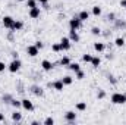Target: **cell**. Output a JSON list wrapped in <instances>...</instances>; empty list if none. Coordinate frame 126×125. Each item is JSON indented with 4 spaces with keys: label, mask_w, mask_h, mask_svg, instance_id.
Returning a JSON list of instances; mask_svg holds the SVG:
<instances>
[{
    "label": "cell",
    "mask_w": 126,
    "mask_h": 125,
    "mask_svg": "<svg viewBox=\"0 0 126 125\" xmlns=\"http://www.w3.org/2000/svg\"><path fill=\"white\" fill-rule=\"evenodd\" d=\"M110 100L113 104H123L126 103V93H113Z\"/></svg>",
    "instance_id": "obj_1"
},
{
    "label": "cell",
    "mask_w": 126,
    "mask_h": 125,
    "mask_svg": "<svg viewBox=\"0 0 126 125\" xmlns=\"http://www.w3.org/2000/svg\"><path fill=\"white\" fill-rule=\"evenodd\" d=\"M21 66H22V62H21L19 58L18 59H12V62L7 65V71L12 72V74H15V72H18L21 69Z\"/></svg>",
    "instance_id": "obj_2"
},
{
    "label": "cell",
    "mask_w": 126,
    "mask_h": 125,
    "mask_svg": "<svg viewBox=\"0 0 126 125\" xmlns=\"http://www.w3.org/2000/svg\"><path fill=\"white\" fill-rule=\"evenodd\" d=\"M81 27H82V21L79 19L78 15H76V16H72V18L69 19V28H70V30H76V31H78Z\"/></svg>",
    "instance_id": "obj_3"
},
{
    "label": "cell",
    "mask_w": 126,
    "mask_h": 125,
    "mask_svg": "<svg viewBox=\"0 0 126 125\" xmlns=\"http://www.w3.org/2000/svg\"><path fill=\"white\" fill-rule=\"evenodd\" d=\"M13 22H15V19H13L12 16H9V15L3 16V19H1L3 27H4V28H7V30H12V28H13Z\"/></svg>",
    "instance_id": "obj_4"
},
{
    "label": "cell",
    "mask_w": 126,
    "mask_h": 125,
    "mask_svg": "<svg viewBox=\"0 0 126 125\" xmlns=\"http://www.w3.org/2000/svg\"><path fill=\"white\" fill-rule=\"evenodd\" d=\"M60 47H62V52H67V50H70V47H72V41H70V38L69 37H62V40H60Z\"/></svg>",
    "instance_id": "obj_5"
},
{
    "label": "cell",
    "mask_w": 126,
    "mask_h": 125,
    "mask_svg": "<svg viewBox=\"0 0 126 125\" xmlns=\"http://www.w3.org/2000/svg\"><path fill=\"white\" fill-rule=\"evenodd\" d=\"M27 55H28V56H31V58H35V56H38V55H40V49H38L35 44H31V46H28V47H27Z\"/></svg>",
    "instance_id": "obj_6"
},
{
    "label": "cell",
    "mask_w": 126,
    "mask_h": 125,
    "mask_svg": "<svg viewBox=\"0 0 126 125\" xmlns=\"http://www.w3.org/2000/svg\"><path fill=\"white\" fill-rule=\"evenodd\" d=\"M30 91H31L34 96H37V97H43V96H44V90H43V87H40V85H31V87H30Z\"/></svg>",
    "instance_id": "obj_7"
},
{
    "label": "cell",
    "mask_w": 126,
    "mask_h": 125,
    "mask_svg": "<svg viewBox=\"0 0 126 125\" xmlns=\"http://www.w3.org/2000/svg\"><path fill=\"white\" fill-rule=\"evenodd\" d=\"M40 15H41V9L37 6V7H32L28 10V16L31 18V19H37V18H40Z\"/></svg>",
    "instance_id": "obj_8"
},
{
    "label": "cell",
    "mask_w": 126,
    "mask_h": 125,
    "mask_svg": "<svg viewBox=\"0 0 126 125\" xmlns=\"http://www.w3.org/2000/svg\"><path fill=\"white\" fill-rule=\"evenodd\" d=\"M53 66H54V63L50 62L48 59H43V61H41V68H43V71H46V72H50V71L53 69Z\"/></svg>",
    "instance_id": "obj_9"
},
{
    "label": "cell",
    "mask_w": 126,
    "mask_h": 125,
    "mask_svg": "<svg viewBox=\"0 0 126 125\" xmlns=\"http://www.w3.org/2000/svg\"><path fill=\"white\" fill-rule=\"evenodd\" d=\"M64 119H66L69 124H73V122L76 121V113H75L73 110H67V112L64 113Z\"/></svg>",
    "instance_id": "obj_10"
},
{
    "label": "cell",
    "mask_w": 126,
    "mask_h": 125,
    "mask_svg": "<svg viewBox=\"0 0 126 125\" xmlns=\"http://www.w3.org/2000/svg\"><path fill=\"white\" fill-rule=\"evenodd\" d=\"M22 109L28 110V112H32L34 110V104L30 99H22Z\"/></svg>",
    "instance_id": "obj_11"
},
{
    "label": "cell",
    "mask_w": 126,
    "mask_h": 125,
    "mask_svg": "<svg viewBox=\"0 0 126 125\" xmlns=\"http://www.w3.org/2000/svg\"><path fill=\"white\" fill-rule=\"evenodd\" d=\"M69 38H70L72 43H79L81 41V37H79V34H78L76 30H70L69 31Z\"/></svg>",
    "instance_id": "obj_12"
},
{
    "label": "cell",
    "mask_w": 126,
    "mask_h": 125,
    "mask_svg": "<svg viewBox=\"0 0 126 125\" xmlns=\"http://www.w3.org/2000/svg\"><path fill=\"white\" fill-rule=\"evenodd\" d=\"M12 121H13V122H21V121H22V113H21L18 109H16L15 112H12Z\"/></svg>",
    "instance_id": "obj_13"
},
{
    "label": "cell",
    "mask_w": 126,
    "mask_h": 125,
    "mask_svg": "<svg viewBox=\"0 0 126 125\" xmlns=\"http://www.w3.org/2000/svg\"><path fill=\"white\" fill-rule=\"evenodd\" d=\"M53 88H54L56 91H63V88H64V84H63L62 80H57V81H54V83H53Z\"/></svg>",
    "instance_id": "obj_14"
},
{
    "label": "cell",
    "mask_w": 126,
    "mask_h": 125,
    "mask_svg": "<svg viewBox=\"0 0 126 125\" xmlns=\"http://www.w3.org/2000/svg\"><path fill=\"white\" fill-rule=\"evenodd\" d=\"M78 16H79V19L84 22V21H88L90 19V12L88 10H81L79 13H78Z\"/></svg>",
    "instance_id": "obj_15"
},
{
    "label": "cell",
    "mask_w": 126,
    "mask_h": 125,
    "mask_svg": "<svg viewBox=\"0 0 126 125\" xmlns=\"http://www.w3.org/2000/svg\"><path fill=\"white\" fill-rule=\"evenodd\" d=\"M22 28H24V22H22V21H18V19H15V22H13V28H12V30L16 32V31H21Z\"/></svg>",
    "instance_id": "obj_16"
},
{
    "label": "cell",
    "mask_w": 126,
    "mask_h": 125,
    "mask_svg": "<svg viewBox=\"0 0 126 125\" xmlns=\"http://www.w3.org/2000/svg\"><path fill=\"white\" fill-rule=\"evenodd\" d=\"M91 66L93 68H98L100 65H101V58L100 56H93V59H91Z\"/></svg>",
    "instance_id": "obj_17"
},
{
    "label": "cell",
    "mask_w": 126,
    "mask_h": 125,
    "mask_svg": "<svg viewBox=\"0 0 126 125\" xmlns=\"http://www.w3.org/2000/svg\"><path fill=\"white\" fill-rule=\"evenodd\" d=\"M94 50L98 53H103L106 50V44L104 43H94Z\"/></svg>",
    "instance_id": "obj_18"
},
{
    "label": "cell",
    "mask_w": 126,
    "mask_h": 125,
    "mask_svg": "<svg viewBox=\"0 0 126 125\" xmlns=\"http://www.w3.org/2000/svg\"><path fill=\"white\" fill-rule=\"evenodd\" d=\"M10 106H12L13 109H21V107H22V100L12 99V102H10Z\"/></svg>",
    "instance_id": "obj_19"
},
{
    "label": "cell",
    "mask_w": 126,
    "mask_h": 125,
    "mask_svg": "<svg viewBox=\"0 0 126 125\" xmlns=\"http://www.w3.org/2000/svg\"><path fill=\"white\" fill-rule=\"evenodd\" d=\"M75 109H76L78 112H84V110H87V102H78L76 106H75Z\"/></svg>",
    "instance_id": "obj_20"
},
{
    "label": "cell",
    "mask_w": 126,
    "mask_h": 125,
    "mask_svg": "<svg viewBox=\"0 0 126 125\" xmlns=\"http://www.w3.org/2000/svg\"><path fill=\"white\" fill-rule=\"evenodd\" d=\"M66 68H69V69H70L72 72H78V71L81 69V65H79V63H76V62H75V63L70 62L69 65H67V66H66Z\"/></svg>",
    "instance_id": "obj_21"
},
{
    "label": "cell",
    "mask_w": 126,
    "mask_h": 125,
    "mask_svg": "<svg viewBox=\"0 0 126 125\" xmlns=\"http://www.w3.org/2000/svg\"><path fill=\"white\" fill-rule=\"evenodd\" d=\"M114 44H116V47H123L125 46V38L123 37H117L114 40Z\"/></svg>",
    "instance_id": "obj_22"
},
{
    "label": "cell",
    "mask_w": 126,
    "mask_h": 125,
    "mask_svg": "<svg viewBox=\"0 0 126 125\" xmlns=\"http://www.w3.org/2000/svg\"><path fill=\"white\" fill-rule=\"evenodd\" d=\"M62 81H63V84H64V85H70V84L73 83V78H72L70 75H66V77H63V78H62Z\"/></svg>",
    "instance_id": "obj_23"
},
{
    "label": "cell",
    "mask_w": 126,
    "mask_h": 125,
    "mask_svg": "<svg viewBox=\"0 0 126 125\" xmlns=\"http://www.w3.org/2000/svg\"><path fill=\"white\" fill-rule=\"evenodd\" d=\"M69 63H70V58H67V56H63L59 61V65H62V66H67Z\"/></svg>",
    "instance_id": "obj_24"
},
{
    "label": "cell",
    "mask_w": 126,
    "mask_h": 125,
    "mask_svg": "<svg viewBox=\"0 0 126 125\" xmlns=\"http://www.w3.org/2000/svg\"><path fill=\"white\" fill-rule=\"evenodd\" d=\"M51 50H53L54 53H59V52H62L60 43H53V44H51Z\"/></svg>",
    "instance_id": "obj_25"
},
{
    "label": "cell",
    "mask_w": 126,
    "mask_h": 125,
    "mask_svg": "<svg viewBox=\"0 0 126 125\" xmlns=\"http://www.w3.org/2000/svg\"><path fill=\"white\" fill-rule=\"evenodd\" d=\"M38 6V1L37 0H27V7L32 9V7H37Z\"/></svg>",
    "instance_id": "obj_26"
},
{
    "label": "cell",
    "mask_w": 126,
    "mask_h": 125,
    "mask_svg": "<svg viewBox=\"0 0 126 125\" xmlns=\"http://www.w3.org/2000/svg\"><path fill=\"white\" fill-rule=\"evenodd\" d=\"M91 13H93L94 16H100V15H101V7H100V6H93Z\"/></svg>",
    "instance_id": "obj_27"
},
{
    "label": "cell",
    "mask_w": 126,
    "mask_h": 125,
    "mask_svg": "<svg viewBox=\"0 0 126 125\" xmlns=\"http://www.w3.org/2000/svg\"><path fill=\"white\" fill-rule=\"evenodd\" d=\"M75 78H76V80H84V78H85V72H84L82 69H79L78 72H75Z\"/></svg>",
    "instance_id": "obj_28"
},
{
    "label": "cell",
    "mask_w": 126,
    "mask_h": 125,
    "mask_svg": "<svg viewBox=\"0 0 126 125\" xmlns=\"http://www.w3.org/2000/svg\"><path fill=\"white\" fill-rule=\"evenodd\" d=\"M91 34L93 35H101V28L100 27H93L91 28Z\"/></svg>",
    "instance_id": "obj_29"
},
{
    "label": "cell",
    "mask_w": 126,
    "mask_h": 125,
    "mask_svg": "<svg viewBox=\"0 0 126 125\" xmlns=\"http://www.w3.org/2000/svg\"><path fill=\"white\" fill-rule=\"evenodd\" d=\"M91 59H93V55H90V53H85V55H82V61L87 63L91 62Z\"/></svg>",
    "instance_id": "obj_30"
},
{
    "label": "cell",
    "mask_w": 126,
    "mask_h": 125,
    "mask_svg": "<svg viewBox=\"0 0 126 125\" xmlns=\"http://www.w3.org/2000/svg\"><path fill=\"white\" fill-rule=\"evenodd\" d=\"M12 99H13V97H12L10 94H4V96H3V102H4V103H7V104H10Z\"/></svg>",
    "instance_id": "obj_31"
},
{
    "label": "cell",
    "mask_w": 126,
    "mask_h": 125,
    "mask_svg": "<svg viewBox=\"0 0 126 125\" xmlns=\"http://www.w3.org/2000/svg\"><path fill=\"white\" fill-rule=\"evenodd\" d=\"M106 18H107V21H110V22H114V21H116V13H113V12H111V13H109Z\"/></svg>",
    "instance_id": "obj_32"
},
{
    "label": "cell",
    "mask_w": 126,
    "mask_h": 125,
    "mask_svg": "<svg viewBox=\"0 0 126 125\" xmlns=\"http://www.w3.org/2000/svg\"><path fill=\"white\" fill-rule=\"evenodd\" d=\"M107 78H109V83H110V84H113V85H114V84H117V80H116V77H114V75H111V74H110Z\"/></svg>",
    "instance_id": "obj_33"
},
{
    "label": "cell",
    "mask_w": 126,
    "mask_h": 125,
    "mask_svg": "<svg viewBox=\"0 0 126 125\" xmlns=\"http://www.w3.org/2000/svg\"><path fill=\"white\" fill-rule=\"evenodd\" d=\"M114 24H116V27H117V28H126V24H125V22H122V21H119V19H116V21H114Z\"/></svg>",
    "instance_id": "obj_34"
},
{
    "label": "cell",
    "mask_w": 126,
    "mask_h": 125,
    "mask_svg": "<svg viewBox=\"0 0 126 125\" xmlns=\"http://www.w3.org/2000/svg\"><path fill=\"white\" fill-rule=\"evenodd\" d=\"M54 122H56V121H54L51 116H48V118H46V119H44V124H46V125H53Z\"/></svg>",
    "instance_id": "obj_35"
},
{
    "label": "cell",
    "mask_w": 126,
    "mask_h": 125,
    "mask_svg": "<svg viewBox=\"0 0 126 125\" xmlns=\"http://www.w3.org/2000/svg\"><path fill=\"white\" fill-rule=\"evenodd\" d=\"M97 97H98V99H104V97H106V91H104V90H98Z\"/></svg>",
    "instance_id": "obj_36"
},
{
    "label": "cell",
    "mask_w": 126,
    "mask_h": 125,
    "mask_svg": "<svg viewBox=\"0 0 126 125\" xmlns=\"http://www.w3.org/2000/svg\"><path fill=\"white\" fill-rule=\"evenodd\" d=\"M6 69H7V65H6L4 62H1V61H0V72H4Z\"/></svg>",
    "instance_id": "obj_37"
},
{
    "label": "cell",
    "mask_w": 126,
    "mask_h": 125,
    "mask_svg": "<svg viewBox=\"0 0 126 125\" xmlns=\"http://www.w3.org/2000/svg\"><path fill=\"white\" fill-rule=\"evenodd\" d=\"M40 4H43L44 7H48V0H37Z\"/></svg>",
    "instance_id": "obj_38"
},
{
    "label": "cell",
    "mask_w": 126,
    "mask_h": 125,
    "mask_svg": "<svg viewBox=\"0 0 126 125\" xmlns=\"http://www.w3.org/2000/svg\"><path fill=\"white\" fill-rule=\"evenodd\" d=\"M35 46H37V47H38L40 50H41V49L44 47V44H43V41H40V40H38V41H35Z\"/></svg>",
    "instance_id": "obj_39"
},
{
    "label": "cell",
    "mask_w": 126,
    "mask_h": 125,
    "mask_svg": "<svg viewBox=\"0 0 126 125\" xmlns=\"http://www.w3.org/2000/svg\"><path fill=\"white\" fill-rule=\"evenodd\" d=\"M12 58H13V59H18V58H19L18 52H12Z\"/></svg>",
    "instance_id": "obj_40"
},
{
    "label": "cell",
    "mask_w": 126,
    "mask_h": 125,
    "mask_svg": "<svg viewBox=\"0 0 126 125\" xmlns=\"http://www.w3.org/2000/svg\"><path fill=\"white\" fill-rule=\"evenodd\" d=\"M120 6H122V7H125V9H126V0H120Z\"/></svg>",
    "instance_id": "obj_41"
},
{
    "label": "cell",
    "mask_w": 126,
    "mask_h": 125,
    "mask_svg": "<svg viewBox=\"0 0 126 125\" xmlns=\"http://www.w3.org/2000/svg\"><path fill=\"white\" fill-rule=\"evenodd\" d=\"M3 121H4V115L0 112V122H3Z\"/></svg>",
    "instance_id": "obj_42"
},
{
    "label": "cell",
    "mask_w": 126,
    "mask_h": 125,
    "mask_svg": "<svg viewBox=\"0 0 126 125\" xmlns=\"http://www.w3.org/2000/svg\"><path fill=\"white\" fill-rule=\"evenodd\" d=\"M16 1H27V0H16Z\"/></svg>",
    "instance_id": "obj_43"
},
{
    "label": "cell",
    "mask_w": 126,
    "mask_h": 125,
    "mask_svg": "<svg viewBox=\"0 0 126 125\" xmlns=\"http://www.w3.org/2000/svg\"><path fill=\"white\" fill-rule=\"evenodd\" d=\"M125 83H126V78H125Z\"/></svg>",
    "instance_id": "obj_44"
}]
</instances>
